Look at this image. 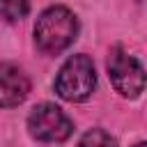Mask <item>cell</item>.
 Segmentation results:
<instances>
[{"label":"cell","instance_id":"obj_2","mask_svg":"<svg viewBox=\"0 0 147 147\" xmlns=\"http://www.w3.org/2000/svg\"><path fill=\"white\" fill-rule=\"evenodd\" d=\"M96 87V71L87 55H71L55 76V92L71 103L87 101Z\"/></svg>","mask_w":147,"mask_h":147},{"label":"cell","instance_id":"obj_7","mask_svg":"<svg viewBox=\"0 0 147 147\" xmlns=\"http://www.w3.org/2000/svg\"><path fill=\"white\" fill-rule=\"evenodd\" d=\"M78 147H117V142L103 129H92L78 140Z\"/></svg>","mask_w":147,"mask_h":147},{"label":"cell","instance_id":"obj_5","mask_svg":"<svg viewBox=\"0 0 147 147\" xmlns=\"http://www.w3.org/2000/svg\"><path fill=\"white\" fill-rule=\"evenodd\" d=\"M30 80L14 62H0V108H14L25 101Z\"/></svg>","mask_w":147,"mask_h":147},{"label":"cell","instance_id":"obj_1","mask_svg":"<svg viewBox=\"0 0 147 147\" xmlns=\"http://www.w3.org/2000/svg\"><path fill=\"white\" fill-rule=\"evenodd\" d=\"M78 34V18L71 9L55 5L39 14L34 23V44L44 55H60Z\"/></svg>","mask_w":147,"mask_h":147},{"label":"cell","instance_id":"obj_3","mask_svg":"<svg viewBox=\"0 0 147 147\" xmlns=\"http://www.w3.org/2000/svg\"><path fill=\"white\" fill-rule=\"evenodd\" d=\"M106 67H108L113 87L122 96H126V99L140 96V92L145 90V69L133 55H129V51H124L122 46H115L108 53Z\"/></svg>","mask_w":147,"mask_h":147},{"label":"cell","instance_id":"obj_4","mask_svg":"<svg viewBox=\"0 0 147 147\" xmlns=\"http://www.w3.org/2000/svg\"><path fill=\"white\" fill-rule=\"evenodd\" d=\"M28 129L34 140L41 142H62L71 136L74 124L55 103H39L28 115Z\"/></svg>","mask_w":147,"mask_h":147},{"label":"cell","instance_id":"obj_6","mask_svg":"<svg viewBox=\"0 0 147 147\" xmlns=\"http://www.w3.org/2000/svg\"><path fill=\"white\" fill-rule=\"evenodd\" d=\"M30 11V0H0V18L7 23H16L25 18Z\"/></svg>","mask_w":147,"mask_h":147},{"label":"cell","instance_id":"obj_8","mask_svg":"<svg viewBox=\"0 0 147 147\" xmlns=\"http://www.w3.org/2000/svg\"><path fill=\"white\" fill-rule=\"evenodd\" d=\"M133 147H147V145H145V142H138V145H133Z\"/></svg>","mask_w":147,"mask_h":147}]
</instances>
